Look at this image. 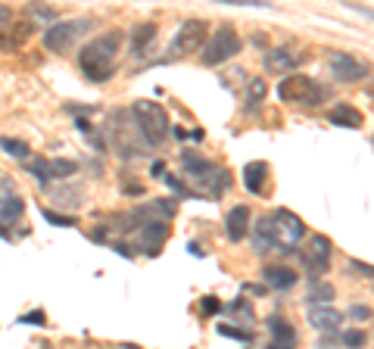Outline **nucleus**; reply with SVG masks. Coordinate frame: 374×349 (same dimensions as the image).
I'll use <instances>...</instances> for the list:
<instances>
[{"label": "nucleus", "instance_id": "nucleus-38", "mask_svg": "<svg viewBox=\"0 0 374 349\" xmlns=\"http://www.w3.org/2000/svg\"><path fill=\"white\" fill-rule=\"evenodd\" d=\"M0 237H3V240H10V234H6V231H3V228H0Z\"/></svg>", "mask_w": 374, "mask_h": 349}, {"label": "nucleus", "instance_id": "nucleus-31", "mask_svg": "<svg viewBox=\"0 0 374 349\" xmlns=\"http://www.w3.org/2000/svg\"><path fill=\"white\" fill-rule=\"evenodd\" d=\"M10 25H12V10H10V6L0 3V31H6Z\"/></svg>", "mask_w": 374, "mask_h": 349}, {"label": "nucleus", "instance_id": "nucleus-16", "mask_svg": "<svg viewBox=\"0 0 374 349\" xmlns=\"http://www.w3.org/2000/svg\"><path fill=\"white\" fill-rule=\"evenodd\" d=\"M268 334H271V346L278 349H293L296 346V328L284 318H268Z\"/></svg>", "mask_w": 374, "mask_h": 349}, {"label": "nucleus", "instance_id": "nucleus-28", "mask_svg": "<svg viewBox=\"0 0 374 349\" xmlns=\"http://www.w3.org/2000/svg\"><path fill=\"white\" fill-rule=\"evenodd\" d=\"M340 340H343V346H349V349H362V346H365V334H362V330H343Z\"/></svg>", "mask_w": 374, "mask_h": 349}, {"label": "nucleus", "instance_id": "nucleus-40", "mask_svg": "<svg viewBox=\"0 0 374 349\" xmlns=\"http://www.w3.org/2000/svg\"><path fill=\"white\" fill-rule=\"evenodd\" d=\"M125 349H134V346H125Z\"/></svg>", "mask_w": 374, "mask_h": 349}, {"label": "nucleus", "instance_id": "nucleus-17", "mask_svg": "<svg viewBox=\"0 0 374 349\" xmlns=\"http://www.w3.org/2000/svg\"><path fill=\"white\" fill-rule=\"evenodd\" d=\"M224 234L234 243L249 234V209L247 206H234V209L228 212V218H224Z\"/></svg>", "mask_w": 374, "mask_h": 349}, {"label": "nucleus", "instance_id": "nucleus-11", "mask_svg": "<svg viewBox=\"0 0 374 349\" xmlns=\"http://www.w3.org/2000/svg\"><path fill=\"white\" fill-rule=\"evenodd\" d=\"M28 172L47 187L50 181L72 178V174L78 172V162H72V159H35V162H28Z\"/></svg>", "mask_w": 374, "mask_h": 349}, {"label": "nucleus", "instance_id": "nucleus-1", "mask_svg": "<svg viewBox=\"0 0 374 349\" xmlns=\"http://www.w3.org/2000/svg\"><path fill=\"white\" fill-rule=\"evenodd\" d=\"M118 44H122V31H106V35L93 37L87 47H81L78 66H81V72H84L87 81L103 84V81L112 78V72H116Z\"/></svg>", "mask_w": 374, "mask_h": 349}, {"label": "nucleus", "instance_id": "nucleus-14", "mask_svg": "<svg viewBox=\"0 0 374 349\" xmlns=\"http://www.w3.org/2000/svg\"><path fill=\"white\" fill-rule=\"evenodd\" d=\"M305 62V53H299V50H290V47H274L265 53V69L268 72H293V69H299Z\"/></svg>", "mask_w": 374, "mask_h": 349}, {"label": "nucleus", "instance_id": "nucleus-9", "mask_svg": "<svg viewBox=\"0 0 374 349\" xmlns=\"http://www.w3.org/2000/svg\"><path fill=\"white\" fill-rule=\"evenodd\" d=\"M268 222H271L274 240H278L280 247H293V243H299L305 237V222L290 209H274Z\"/></svg>", "mask_w": 374, "mask_h": 349}, {"label": "nucleus", "instance_id": "nucleus-39", "mask_svg": "<svg viewBox=\"0 0 374 349\" xmlns=\"http://www.w3.org/2000/svg\"><path fill=\"white\" fill-rule=\"evenodd\" d=\"M268 349H278V346H271V343H268Z\"/></svg>", "mask_w": 374, "mask_h": 349}, {"label": "nucleus", "instance_id": "nucleus-33", "mask_svg": "<svg viewBox=\"0 0 374 349\" xmlns=\"http://www.w3.org/2000/svg\"><path fill=\"white\" fill-rule=\"evenodd\" d=\"M349 268L359 274H368V278H374V265H368V262H349Z\"/></svg>", "mask_w": 374, "mask_h": 349}, {"label": "nucleus", "instance_id": "nucleus-30", "mask_svg": "<svg viewBox=\"0 0 374 349\" xmlns=\"http://www.w3.org/2000/svg\"><path fill=\"white\" fill-rule=\"evenodd\" d=\"M28 12L35 19H47V22H53L56 19V10H47V6H28Z\"/></svg>", "mask_w": 374, "mask_h": 349}, {"label": "nucleus", "instance_id": "nucleus-21", "mask_svg": "<svg viewBox=\"0 0 374 349\" xmlns=\"http://www.w3.org/2000/svg\"><path fill=\"white\" fill-rule=\"evenodd\" d=\"M153 41H156V25L153 22L134 25V31H131V53H134V60L137 56H147V50Z\"/></svg>", "mask_w": 374, "mask_h": 349}, {"label": "nucleus", "instance_id": "nucleus-12", "mask_svg": "<svg viewBox=\"0 0 374 349\" xmlns=\"http://www.w3.org/2000/svg\"><path fill=\"white\" fill-rule=\"evenodd\" d=\"M330 75L343 84H353V81H362L368 75V62L365 60H355L353 53H330V62H328Z\"/></svg>", "mask_w": 374, "mask_h": 349}, {"label": "nucleus", "instance_id": "nucleus-6", "mask_svg": "<svg viewBox=\"0 0 374 349\" xmlns=\"http://www.w3.org/2000/svg\"><path fill=\"white\" fill-rule=\"evenodd\" d=\"M137 125H134V118H131V112H125V109H118L116 116L109 118V137H112V150H116L122 159H134V156H141L137 153Z\"/></svg>", "mask_w": 374, "mask_h": 349}, {"label": "nucleus", "instance_id": "nucleus-34", "mask_svg": "<svg viewBox=\"0 0 374 349\" xmlns=\"http://www.w3.org/2000/svg\"><path fill=\"white\" fill-rule=\"evenodd\" d=\"M203 312H212V315H215V312H222V303H218L215 296H203Z\"/></svg>", "mask_w": 374, "mask_h": 349}, {"label": "nucleus", "instance_id": "nucleus-18", "mask_svg": "<svg viewBox=\"0 0 374 349\" xmlns=\"http://www.w3.org/2000/svg\"><path fill=\"white\" fill-rule=\"evenodd\" d=\"M265 181H268V165L262 159H253L243 165V187H247L249 193L259 197V193L265 190Z\"/></svg>", "mask_w": 374, "mask_h": 349}, {"label": "nucleus", "instance_id": "nucleus-37", "mask_svg": "<svg viewBox=\"0 0 374 349\" xmlns=\"http://www.w3.org/2000/svg\"><path fill=\"white\" fill-rule=\"evenodd\" d=\"M365 93H368V100L374 103V81H368V87H365Z\"/></svg>", "mask_w": 374, "mask_h": 349}, {"label": "nucleus", "instance_id": "nucleus-23", "mask_svg": "<svg viewBox=\"0 0 374 349\" xmlns=\"http://www.w3.org/2000/svg\"><path fill=\"white\" fill-rule=\"evenodd\" d=\"M0 150H3L6 156H12V159H28L31 147L25 141H19V137H0Z\"/></svg>", "mask_w": 374, "mask_h": 349}, {"label": "nucleus", "instance_id": "nucleus-15", "mask_svg": "<svg viewBox=\"0 0 374 349\" xmlns=\"http://www.w3.org/2000/svg\"><path fill=\"white\" fill-rule=\"evenodd\" d=\"M309 324L321 334H337V328L343 324V315L334 305H309Z\"/></svg>", "mask_w": 374, "mask_h": 349}, {"label": "nucleus", "instance_id": "nucleus-22", "mask_svg": "<svg viewBox=\"0 0 374 349\" xmlns=\"http://www.w3.org/2000/svg\"><path fill=\"white\" fill-rule=\"evenodd\" d=\"M253 247H256V253H268V249L278 247L274 231H271V222H268V218H259V224L253 228Z\"/></svg>", "mask_w": 374, "mask_h": 349}, {"label": "nucleus", "instance_id": "nucleus-25", "mask_svg": "<svg viewBox=\"0 0 374 349\" xmlns=\"http://www.w3.org/2000/svg\"><path fill=\"white\" fill-rule=\"evenodd\" d=\"M22 212H25V203H22V199H19V197H6L3 206H0V222L10 224V222H16Z\"/></svg>", "mask_w": 374, "mask_h": 349}, {"label": "nucleus", "instance_id": "nucleus-36", "mask_svg": "<svg viewBox=\"0 0 374 349\" xmlns=\"http://www.w3.org/2000/svg\"><path fill=\"white\" fill-rule=\"evenodd\" d=\"M153 174L156 178H166V165H162V162H153Z\"/></svg>", "mask_w": 374, "mask_h": 349}, {"label": "nucleus", "instance_id": "nucleus-7", "mask_svg": "<svg viewBox=\"0 0 374 349\" xmlns=\"http://www.w3.org/2000/svg\"><path fill=\"white\" fill-rule=\"evenodd\" d=\"M240 53V35L231 25H222L203 47V66H222L231 56Z\"/></svg>", "mask_w": 374, "mask_h": 349}, {"label": "nucleus", "instance_id": "nucleus-10", "mask_svg": "<svg viewBox=\"0 0 374 349\" xmlns=\"http://www.w3.org/2000/svg\"><path fill=\"white\" fill-rule=\"evenodd\" d=\"M330 253H334V243H330V237H324V234H312L309 249L303 253V262H305V268H309L312 280L321 278V274L330 268Z\"/></svg>", "mask_w": 374, "mask_h": 349}, {"label": "nucleus", "instance_id": "nucleus-26", "mask_svg": "<svg viewBox=\"0 0 374 349\" xmlns=\"http://www.w3.org/2000/svg\"><path fill=\"white\" fill-rule=\"evenodd\" d=\"M330 299H334V287H330V284H312L309 287V303L328 305Z\"/></svg>", "mask_w": 374, "mask_h": 349}, {"label": "nucleus", "instance_id": "nucleus-13", "mask_svg": "<svg viewBox=\"0 0 374 349\" xmlns=\"http://www.w3.org/2000/svg\"><path fill=\"white\" fill-rule=\"evenodd\" d=\"M168 240V224L166 222H150L137 228V247L143 249L147 256H159L162 243Z\"/></svg>", "mask_w": 374, "mask_h": 349}, {"label": "nucleus", "instance_id": "nucleus-19", "mask_svg": "<svg viewBox=\"0 0 374 349\" xmlns=\"http://www.w3.org/2000/svg\"><path fill=\"white\" fill-rule=\"evenodd\" d=\"M262 278H265V284L274 287V290H290V287L296 284V274L287 265H265L262 268Z\"/></svg>", "mask_w": 374, "mask_h": 349}, {"label": "nucleus", "instance_id": "nucleus-32", "mask_svg": "<svg viewBox=\"0 0 374 349\" xmlns=\"http://www.w3.org/2000/svg\"><path fill=\"white\" fill-rule=\"evenodd\" d=\"M47 318H44V312H28V315L19 318V324H44Z\"/></svg>", "mask_w": 374, "mask_h": 349}, {"label": "nucleus", "instance_id": "nucleus-4", "mask_svg": "<svg viewBox=\"0 0 374 349\" xmlns=\"http://www.w3.org/2000/svg\"><path fill=\"white\" fill-rule=\"evenodd\" d=\"M278 97L284 100V103L318 106L328 97V87H321L315 78H309V75H284L278 84Z\"/></svg>", "mask_w": 374, "mask_h": 349}, {"label": "nucleus", "instance_id": "nucleus-29", "mask_svg": "<svg viewBox=\"0 0 374 349\" xmlns=\"http://www.w3.org/2000/svg\"><path fill=\"white\" fill-rule=\"evenodd\" d=\"M218 334L222 337H237V340H243V343H249V337H253V334H243V330H234L231 324H218Z\"/></svg>", "mask_w": 374, "mask_h": 349}, {"label": "nucleus", "instance_id": "nucleus-24", "mask_svg": "<svg viewBox=\"0 0 374 349\" xmlns=\"http://www.w3.org/2000/svg\"><path fill=\"white\" fill-rule=\"evenodd\" d=\"M265 93H268L265 78H253V81H249V91H247V109H249V112L259 109V103L265 100Z\"/></svg>", "mask_w": 374, "mask_h": 349}, {"label": "nucleus", "instance_id": "nucleus-8", "mask_svg": "<svg viewBox=\"0 0 374 349\" xmlns=\"http://www.w3.org/2000/svg\"><path fill=\"white\" fill-rule=\"evenodd\" d=\"M91 19H69V22H53L47 31H44V47L50 53H62V50L72 47V41L78 35H84L91 28Z\"/></svg>", "mask_w": 374, "mask_h": 349}, {"label": "nucleus", "instance_id": "nucleus-3", "mask_svg": "<svg viewBox=\"0 0 374 349\" xmlns=\"http://www.w3.org/2000/svg\"><path fill=\"white\" fill-rule=\"evenodd\" d=\"M181 165H184V172H187V178L190 181H197L199 187H209L212 197H218V193L231 184L228 172H224V168L218 172V168L212 165L206 156H199L197 150H184V153H181Z\"/></svg>", "mask_w": 374, "mask_h": 349}, {"label": "nucleus", "instance_id": "nucleus-35", "mask_svg": "<svg viewBox=\"0 0 374 349\" xmlns=\"http://www.w3.org/2000/svg\"><path fill=\"white\" fill-rule=\"evenodd\" d=\"M349 315L359 318V321H365V318H371V309H368V305H353V309H349Z\"/></svg>", "mask_w": 374, "mask_h": 349}, {"label": "nucleus", "instance_id": "nucleus-2", "mask_svg": "<svg viewBox=\"0 0 374 349\" xmlns=\"http://www.w3.org/2000/svg\"><path fill=\"white\" fill-rule=\"evenodd\" d=\"M131 118H134V125H137V131H141L147 147H159V143L168 137L166 109H162L159 103H153V100H134Z\"/></svg>", "mask_w": 374, "mask_h": 349}, {"label": "nucleus", "instance_id": "nucleus-5", "mask_svg": "<svg viewBox=\"0 0 374 349\" xmlns=\"http://www.w3.org/2000/svg\"><path fill=\"white\" fill-rule=\"evenodd\" d=\"M206 41H209V25H206L203 19H187V22L175 31L166 60H181V56H187V53H197L199 47H206Z\"/></svg>", "mask_w": 374, "mask_h": 349}, {"label": "nucleus", "instance_id": "nucleus-20", "mask_svg": "<svg viewBox=\"0 0 374 349\" xmlns=\"http://www.w3.org/2000/svg\"><path fill=\"white\" fill-rule=\"evenodd\" d=\"M328 122L337 125V128H362V112L349 103H337L334 109L328 112Z\"/></svg>", "mask_w": 374, "mask_h": 349}, {"label": "nucleus", "instance_id": "nucleus-27", "mask_svg": "<svg viewBox=\"0 0 374 349\" xmlns=\"http://www.w3.org/2000/svg\"><path fill=\"white\" fill-rule=\"evenodd\" d=\"M41 215L47 218L50 224H60V228H75V218L72 215H60V212H53V209H41Z\"/></svg>", "mask_w": 374, "mask_h": 349}]
</instances>
